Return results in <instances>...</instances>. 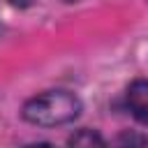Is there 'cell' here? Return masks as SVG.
<instances>
[{
  "mask_svg": "<svg viewBox=\"0 0 148 148\" xmlns=\"http://www.w3.org/2000/svg\"><path fill=\"white\" fill-rule=\"evenodd\" d=\"M83 104L69 90H46L42 95L30 97L21 106L23 120L39 127H58L79 118Z\"/></svg>",
  "mask_w": 148,
  "mask_h": 148,
  "instance_id": "1",
  "label": "cell"
},
{
  "mask_svg": "<svg viewBox=\"0 0 148 148\" xmlns=\"http://www.w3.org/2000/svg\"><path fill=\"white\" fill-rule=\"evenodd\" d=\"M125 99H127V109L132 111V116L141 120L143 125H148V79H134L127 86Z\"/></svg>",
  "mask_w": 148,
  "mask_h": 148,
  "instance_id": "2",
  "label": "cell"
},
{
  "mask_svg": "<svg viewBox=\"0 0 148 148\" xmlns=\"http://www.w3.org/2000/svg\"><path fill=\"white\" fill-rule=\"evenodd\" d=\"M67 148H106V141H104V136H102L97 130L81 127V130H76L74 134H69Z\"/></svg>",
  "mask_w": 148,
  "mask_h": 148,
  "instance_id": "3",
  "label": "cell"
},
{
  "mask_svg": "<svg viewBox=\"0 0 148 148\" xmlns=\"http://www.w3.org/2000/svg\"><path fill=\"white\" fill-rule=\"evenodd\" d=\"M7 2H12V5H16V7H30L35 0H7Z\"/></svg>",
  "mask_w": 148,
  "mask_h": 148,
  "instance_id": "4",
  "label": "cell"
},
{
  "mask_svg": "<svg viewBox=\"0 0 148 148\" xmlns=\"http://www.w3.org/2000/svg\"><path fill=\"white\" fill-rule=\"evenodd\" d=\"M25 148H56L53 143H46V141H39V143H30V146H25Z\"/></svg>",
  "mask_w": 148,
  "mask_h": 148,
  "instance_id": "5",
  "label": "cell"
},
{
  "mask_svg": "<svg viewBox=\"0 0 148 148\" xmlns=\"http://www.w3.org/2000/svg\"><path fill=\"white\" fill-rule=\"evenodd\" d=\"M120 148H136V146H120Z\"/></svg>",
  "mask_w": 148,
  "mask_h": 148,
  "instance_id": "6",
  "label": "cell"
}]
</instances>
